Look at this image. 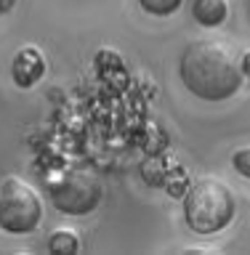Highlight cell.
I'll return each instance as SVG.
<instances>
[{
	"label": "cell",
	"mask_w": 250,
	"mask_h": 255,
	"mask_svg": "<svg viewBox=\"0 0 250 255\" xmlns=\"http://www.w3.org/2000/svg\"><path fill=\"white\" fill-rule=\"evenodd\" d=\"M80 250V239L72 229H56L48 237V253L53 255H75Z\"/></svg>",
	"instance_id": "7"
},
{
	"label": "cell",
	"mask_w": 250,
	"mask_h": 255,
	"mask_svg": "<svg viewBox=\"0 0 250 255\" xmlns=\"http://www.w3.org/2000/svg\"><path fill=\"white\" fill-rule=\"evenodd\" d=\"M232 165H235V170H237L240 175L250 178V146L237 149L235 154H232Z\"/></svg>",
	"instance_id": "9"
},
{
	"label": "cell",
	"mask_w": 250,
	"mask_h": 255,
	"mask_svg": "<svg viewBox=\"0 0 250 255\" xmlns=\"http://www.w3.org/2000/svg\"><path fill=\"white\" fill-rule=\"evenodd\" d=\"M43 221L40 194L21 178H5L0 186V229L11 234H29Z\"/></svg>",
	"instance_id": "3"
},
{
	"label": "cell",
	"mask_w": 250,
	"mask_h": 255,
	"mask_svg": "<svg viewBox=\"0 0 250 255\" xmlns=\"http://www.w3.org/2000/svg\"><path fill=\"white\" fill-rule=\"evenodd\" d=\"M181 83L203 101H227L243 85V69L216 40H192L179 61Z\"/></svg>",
	"instance_id": "1"
},
{
	"label": "cell",
	"mask_w": 250,
	"mask_h": 255,
	"mask_svg": "<svg viewBox=\"0 0 250 255\" xmlns=\"http://www.w3.org/2000/svg\"><path fill=\"white\" fill-rule=\"evenodd\" d=\"M139 3H141L144 11L152 13V16H171V13L179 11V5L184 0H139Z\"/></svg>",
	"instance_id": "8"
},
{
	"label": "cell",
	"mask_w": 250,
	"mask_h": 255,
	"mask_svg": "<svg viewBox=\"0 0 250 255\" xmlns=\"http://www.w3.org/2000/svg\"><path fill=\"white\" fill-rule=\"evenodd\" d=\"M104 186L91 170H69L51 186V202L64 215H88L101 205Z\"/></svg>",
	"instance_id": "4"
},
{
	"label": "cell",
	"mask_w": 250,
	"mask_h": 255,
	"mask_svg": "<svg viewBox=\"0 0 250 255\" xmlns=\"http://www.w3.org/2000/svg\"><path fill=\"white\" fill-rule=\"evenodd\" d=\"M240 69H243V75H248V77H250V51L243 56V64H240Z\"/></svg>",
	"instance_id": "10"
},
{
	"label": "cell",
	"mask_w": 250,
	"mask_h": 255,
	"mask_svg": "<svg viewBox=\"0 0 250 255\" xmlns=\"http://www.w3.org/2000/svg\"><path fill=\"white\" fill-rule=\"evenodd\" d=\"M192 16H195L197 24L213 29L227 21L229 5H227V0H192Z\"/></svg>",
	"instance_id": "6"
},
{
	"label": "cell",
	"mask_w": 250,
	"mask_h": 255,
	"mask_svg": "<svg viewBox=\"0 0 250 255\" xmlns=\"http://www.w3.org/2000/svg\"><path fill=\"white\" fill-rule=\"evenodd\" d=\"M11 75L19 88H32L45 75V56L37 48H21L11 61Z\"/></svg>",
	"instance_id": "5"
},
{
	"label": "cell",
	"mask_w": 250,
	"mask_h": 255,
	"mask_svg": "<svg viewBox=\"0 0 250 255\" xmlns=\"http://www.w3.org/2000/svg\"><path fill=\"white\" fill-rule=\"evenodd\" d=\"M184 253H213V247H187Z\"/></svg>",
	"instance_id": "12"
},
{
	"label": "cell",
	"mask_w": 250,
	"mask_h": 255,
	"mask_svg": "<svg viewBox=\"0 0 250 255\" xmlns=\"http://www.w3.org/2000/svg\"><path fill=\"white\" fill-rule=\"evenodd\" d=\"M13 5H16V0H0V16H3V13H8Z\"/></svg>",
	"instance_id": "11"
},
{
	"label": "cell",
	"mask_w": 250,
	"mask_h": 255,
	"mask_svg": "<svg viewBox=\"0 0 250 255\" xmlns=\"http://www.w3.org/2000/svg\"><path fill=\"white\" fill-rule=\"evenodd\" d=\"M237 202L232 189L219 178H200L184 197V218L197 234H216L235 218Z\"/></svg>",
	"instance_id": "2"
}]
</instances>
